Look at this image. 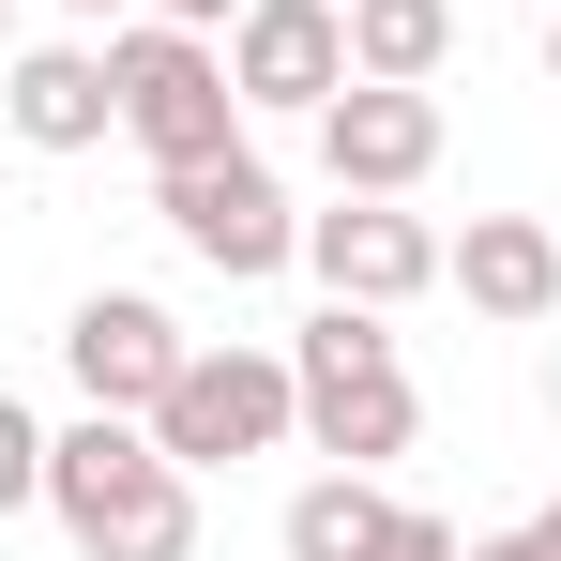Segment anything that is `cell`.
Returning a JSON list of instances; mask_svg holds the SVG:
<instances>
[{"label": "cell", "instance_id": "7a4b0ae2", "mask_svg": "<svg viewBox=\"0 0 561 561\" xmlns=\"http://www.w3.org/2000/svg\"><path fill=\"white\" fill-rule=\"evenodd\" d=\"M288 379H304V440H319L334 470L410 456V425H425V394H410V365H394L379 304H319V319L288 334Z\"/></svg>", "mask_w": 561, "mask_h": 561}, {"label": "cell", "instance_id": "ba28073f", "mask_svg": "<svg viewBox=\"0 0 561 561\" xmlns=\"http://www.w3.org/2000/svg\"><path fill=\"white\" fill-rule=\"evenodd\" d=\"M319 168H334V197H410L425 168H440V92L350 77V92L319 106Z\"/></svg>", "mask_w": 561, "mask_h": 561}, {"label": "cell", "instance_id": "44dd1931", "mask_svg": "<svg viewBox=\"0 0 561 561\" xmlns=\"http://www.w3.org/2000/svg\"><path fill=\"white\" fill-rule=\"evenodd\" d=\"M547 77H561V15H547Z\"/></svg>", "mask_w": 561, "mask_h": 561}, {"label": "cell", "instance_id": "52a82bcc", "mask_svg": "<svg viewBox=\"0 0 561 561\" xmlns=\"http://www.w3.org/2000/svg\"><path fill=\"white\" fill-rule=\"evenodd\" d=\"M183 350H197V334L152 304V288H92V304L61 319V379H77L92 410H137V425H152V394L183 379Z\"/></svg>", "mask_w": 561, "mask_h": 561}, {"label": "cell", "instance_id": "2e32d148", "mask_svg": "<svg viewBox=\"0 0 561 561\" xmlns=\"http://www.w3.org/2000/svg\"><path fill=\"white\" fill-rule=\"evenodd\" d=\"M168 31H243V0H152Z\"/></svg>", "mask_w": 561, "mask_h": 561}, {"label": "cell", "instance_id": "d6986e66", "mask_svg": "<svg viewBox=\"0 0 561 561\" xmlns=\"http://www.w3.org/2000/svg\"><path fill=\"white\" fill-rule=\"evenodd\" d=\"M0 61H15V0H0Z\"/></svg>", "mask_w": 561, "mask_h": 561}, {"label": "cell", "instance_id": "8992f818", "mask_svg": "<svg viewBox=\"0 0 561 561\" xmlns=\"http://www.w3.org/2000/svg\"><path fill=\"white\" fill-rule=\"evenodd\" d=\"M440 259H456V243H440L410 197H334V213H304V274L334 288V304H379V319H394V304H425Z\"/></svg>", "mask_w": 561, "mask_h": 561}, {"label": "cell", "instance_id": "3957f363", "mask_svg": "<svg viewBox=\"0 0 561 561\" xmlns=\"http://www.w3.org/2000/svg\"><path fill=\"white\" fill-rule=\"evenodd\" d=\"M106 92H122V137L152 152V183H168V168H213V152H243V77H228L213 31L137 15V31L106 46Z\"/></svg>", "mask_w": 561, "mask_h": 561}, {"label": "cell", "instance_id": "e0dca14e", "mask_svg": "<svg viewBox=\"0 0 561 561\" xmlns=\"http://www.w3.org/2000/svg\"><path fill=\"white\" fill-rule=\"evenodd\" d=\"M470 561H547V547H531V531H501V547H470Z\"/></svg>", "mask_w": 561, "mask_h": 561}, {"label": "cell", "instance_id": "ffe728a7", "mask_svg": "<svg viewBox=\"0 0 561 561\" xmlns=\"http://www.w3.org/2000/svg\"><path fill=\"white\" fill-rule=\"evenodd\" d=\"M61 15H122V0H61Z\"/></svg>", "mask_w": 561, "mask_h": 561}, {"label": "cell", "instance_id": "5bb4252c", "mask_svg": "<svg viewBox=\"0 0 561 561\" xmlns=\"http://www.w3.org/2000/svg\"><path fill=\"white\" fill-rule=\"evenodd\" d=\"M31 501H46V425L0 394V516H31Z\"/></svg>", "mask_w": 561, "mask_h": 561}, {"label": "cell", "instance_id": "9a60e30c", "mask_svg": "<svg viewBox=\"0 0 561 561\" xmlns=\"http://www.w3.org/2000/svg\"><path fill=\"white\" fill-rule=\"evenodd\" d=\"M365 561H470V547H456V516H425V501H394V531H379Z\"/></svg>", "mask_w": 561, "mask_h": 561}, {"label": "cell", "instance_id": "277c9868", "mask_svg": "<svg viewBox=\"0 0 561 561\" xmlns=\"http://www.w3.org/2000/svg\"><path fill=\"white\" fill-rule=\"evenodd\" d=\"M288 425H304L288 350H183V379L152 394V440H168L183 470H243V456H274Z\"/></svg>", "mask_w": 561, "mask_h": 561}, {"label": "cell", "instance_id": "7c38bea8", "mask_svg": "<svg viewBox=\"0 0 561 561\" xmlns=\"http://www.w3.org/2000/svg\"><path fill=\"white\" fill-rule=\"evenodd\" d=\"M456 61V0H350V77H440Z\"/></svg>", "mask_w": 561, "mask_h": 561}, {"label": "cell", "instance_id": "ac0fdd59", "mask_svg": "<svg viewBox=\"0 0 561 561\" xmlns=\"http://www.w3.org/2000/svg\"><path fill=\"white\" fill-rule=\"evenodd\" d=\"M531 547H547V561H561V501H547V516H531Z\"/></svg>", "mask_w": 561, "mask_h": 561}, {"label": "cell", "instance_id": "4fadbf2b", "mask_svg": "<svg viewBox=\"0 0 561 561\" xmlns=\"http://www.w3.org/2000/svg\"><path fill=\"white\" fill-rule=\"evenodd\" d=\"M379 531H394V485H379V470H319V485L288 501V561H365Z\"/></svg>", "mask_w": 561, "mask_h": 561}, {"label": "cell", "instance_id": "7402d4cb", "mask_svg": "<svg viewBox=\"0 0 561 561\" xmlns=\"http://www.w3.org/2000/svg\"><path fill=\"white\" fill-rule=\"evenodd\" d=\"M0 213H15V183H0Z\"/></svg>", "mask_w": 561, "mask_h": 561}, {"label": "cell", "instance_id": "8fae6325", "mask_svg": "<svg viewBox=\"0 0 561 561\" xmlns=\"http://www.w3.org/2000/svg\"><path fill=\"white\" fill-rule=\"evenodd\" d=\"M440 288H470L485 319H547L561 304V228L547 213H470L456 259H440Z\"/></svg>", "mask_w": 561, "mask_h": 561}, {"label": "cell", "instance_id": "9c48e42d", "mask_svg": "<svg viewBox=\"0 0 561 561\" xmlns=\"http://www.w3.org/2000/svg\"><path fill=\"white\" fill-rule=\"evenodd\" d=\"M228 77H243V106H288V122H319V106L350 92V0H243V31H228Z\"/></svg>", "mask_w": 561, "mask_h": 561}, {"label": "cell", "instance_id": "5b68a950", "mask_svg": "<svg viewBox=\"0 0 561 561\" xmlns=\"http://www.w3.org/2000/svg\"><path fill=\"white\" fill-rule=\"evenodd\" d=\"M168 228H183L197 274H228V288H259V274H288V259H304V213H288V183L259 168V152L168 168Z\"/></svg>", "mask_w": 561, "mask_h": 561}, {"label": "cell", "instance_id": "30bf717a", "mask_svg": "<svg viewBox=\"0 0 561 561\" xmlns=\"http://www.w3.org/2000/svg\"><path fill=\"white\" fill-rule=\"evenodd\" d=\"M0 122H15V152H92V137H122L106 46H15V61H0Z\"/></svg>", "mask_w": 561, "mask_h": 561}, {"label": "cell", "instance_id": "6da1fadb", "mask_svg": "<svg viewBox=\"0 0 561 561\" xmlns=\"http://www.w3.org/2000/svg\"><path fill=\"white\" fill-rule=\"evenodd\" d=\"M46 516L77 531V561H197V470L137 410H77L46 440Z\"/></svg>", "mask_w": 561, "mask_h": 561}]
</instances>
